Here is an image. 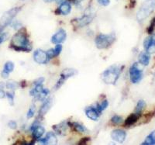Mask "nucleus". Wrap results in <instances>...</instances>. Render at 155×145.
<instances>
[{
    "label": "nucleus",
    "mask_w": 155,
    "mask_h": 145,
    "mask_svg": "<svg viewBox=\"0 0 155 145\" xmlns=\"http://www.w3.org/2000/svg\"><path fill=\"white\" fill-rule=\"evenodd\" d=\"M10 48L17 51L29 52L32 50V45L27 36L22 31H19L12 37Z\"/></svg>",
    "instance_id": "1"
},
{
    "label": "nucleus",
    "mask_w": 155,
    "mask_h": 145,
    "mask_svg": "<svg viewBox=\"0 0 155 145\" xmlns=\"http://www.w3.org/2000/svg\"><path fill=\"white\" fill-rule=\"evenodd\" d=\"M121 68L116 65L108 68L102 74V79L107 85H115L121 74Z\"/></svg>",
    "instance_id": "2"
},
{
    "label": "nucleus",
    "mask_w": 155,
    "mask_h": 145,
    "mask_svg": "<svg viewBox=\"0 0 155 145\" xmlns=\"http://www.w3.org/2000/svg\"><path fill=\"white\" fill-rule=\"evenodd\" d=\"M155 9V0H145L137 13V19L139 22L143 21L151 14Z\"/></svg>",
    "instance_id": "3"
},
{
    "label": "nucleus",
    "mask_w": 155,
    "mask_h": 145,
    "mask_svg": "<svg viewBox=\"0 0 155 145\" xmlns=\"http://www.w3.org/2000/svg\"><path fill=\"white\" fill-rule=\"evenodd\" d=\"M115 40L113 34H99L95 37V44L99 49H106L113 44Z\"/></svg>",
    "instance_id": "4"
},
{
    "label": "nucleus",
    "mask_w": 155,
    "mask_h": 145,
    "mask_svg": "<svg viewBox=\"0 0 155 145\" xmlns=\"http://www.w3.org/2000/svg\"><path fill=\"white\" fill-rule=\"evenodd\" d=\"M20 9H21V7H14L6 11L2 15V18L0 20V33H2L4 29L10 24L12 20H13V18L17 15Z\"/></svg>",
    "instance_id": "5"
},
{
    "label": "nucleus",
    "mask_w": 155,
    "mask_h": 145,
    "mask_svg": "<svg viewBox=\"0 0 155 145\" xmlns=\"http://www.w3.org/2000/svg\"><path fill=\"white\" fill-rule=\"evenodd\" d=\"M140 63H134L130 68V81L132 83L137 84L140 82L142 77H143V67H140Z\"/></svg>",
    "instance_id": "6"
},
{
    "label": "nucleus",
    "mask_w": 155,
    "mask_h": 145,
    "mask_svg": "<svg viewBox=\"0 0 155 145\" xmlns=\"http://www.w3.org/2000/svg\"><path fill=\"white\" fill-rule=\"evenodd\" d=\"M78 73L75 69L74 68H66L64 69L61 74V76L58 81L57 82L56 85H55V89H59L61 86L64 84V82L68 79V78H71V77L74 76Z\"/></svg>",
    "instance_id": "7"
},
{
    "label": "nucleus",
    "mask_w": 155,
    "mask_h": 145,
    "mask_svg": "<svg viewBox=\"0 0 155 145\" xmlns=\"http://www.w3.org/2000/svg\"><path fill=\"white\" fill-rule=\"evenodd\" d=\"M34 59L37 63L41 64H47L48 61L50 60L48 54H47V52L44 51H43L41 49H37L34 51Z\"/></svg>",
    "instance_id": "8"
},
{
    "label": "nucleus",
    "mask_w": 155,
    "mask_h": 145,
    "mask_svg": "<svg viewBox=\"0 0 155 145\" xmlns=\"http://www.w3.org/2000/svg\"><path fill=\"white\" fill-rule=\"evenodd\" d=\"M143 47L146 50V52L149 54H153L155 53V34H152L147 37L143 42Z\"/></svg>",
    "instance_id": "9"
},
{
    "label": "nucleus",
    "mask_w": 155,
    "mask_h": 145,
    "mask_svg": "<svg viewBox=\"0 0 155 145\" xmlns=\"http://www.w3.org/2000/svg\"><path fill=\"white\" fill-rule=\"evenodd\" d=\"M93 16H83L81 18H77L71 21V23L74 25L75 27L81 28V27H85L88 24H89L92 22Z\"/></svg>",
    "instance_id": "10"
},
{
    "label": "nucleus",
    "mask_w": 155,
    "mask_h": 145,
    "mask_svg": "<svg viewBox=\"0 0 155 145\" xmlns=\"http://www.w3.org/2000/svg\"><path fill=\"white\" fill-rule=\"evenodd\" d=\"M66 37H67V34H66L65 30L63 29H60L58 32L54 34L53 37H51V43L54 44H61L66 40Z\"/></svg>",
    "instance_id": "11"
},
{
    "label": "nucleus",
    "mask_w": 155,
    "mask_h": 145,
    "mask_svg": "<svg viewBox=\"0 0 155 145\" xmlns=\"http://www.w3.org/2000/svg\"><path fill=\"white\" fill-rule=\"evenodd\" d=\"M111 137L113 140H115V141L118 142V143H123V142L126 140L127 133H126L124 130H113L111 133Z\"/></svg>",
    "instance_id": "12"
},
{
    "label": "nucleus",
    "mask_w": 155,
    "mask_h": 145,
    "mask_svg": "<svg viewBox=\"0 0 155 145\" xmlns=\"http://www.w3.org/2000/svg\"><path fill=\"white\" fill-rule=\"evenodd\" d=\"M52 104H53L52 99H50V98L45 100V102H44V103H43L42 106H41V109H40V111H39V113H38L39 118H40V117L42 118V117H44L47 113H48V110L51 109Z\"/></svg>",
    "instance_id": "13"
},
{
    "label": "nucleus",
    "mask_w": 155,
    "mask_h": 145,
    "mask_svg": "<svg viewBox=\"0 0 155 145\" xmlns=\"http://www.w3.org/2000/svg\"><path fill=\"white\" fill-rule=\"evenodd\" d=\"M85 115L87 116L88 119L96 121L98 120V119L99 117V111L96 110V108L94 107H88L85 109Z\"/></svg>",
    "instance_id": "14"
},
{
    "label": "nucleus",
    "mask_w": 155,
    "mask_h": 145,
    "mask_svg": "<svg viewBox=\"0 0 155 145\" xmlns=\"http://www.w3.org/2000/svg\"><path fill=\"white\" fill-rule=\"evenodd\" d=\"M40 140L44 144H56L58 143V138H57L56 135L52 132L48 133V134L44 139H41Z\"/></svg>",
    "instance_id": "15"
},
{
    "label": "nucleus",
    "mask_w": 155,
    "mask_h": 145,
    "mask_svg": "<svg viewBox=\"0 0 155 145\" xmlns=\"http://www.w3.org/2000/svg\"><path fill=\"white\" fill-rule=\"evenodd\" d=\"M58 12L59 14L64 15V16H67L71 12V5L69 2H64L60 5L59 8H58Z\"/></svg>",
    "instance_id": "16"
},
{
    "label": "nucleus",
    "mask_w": 155,
    "mask_h": 145,
    "mask_svg": "<svg viewBox=\"0 0 155 145\" xmlns=\"http://www.w3.org/2000/svg\"><path fill=\"white\" fill-rule=\"evenodd\" d=\"M44 132H45V129L41 126H36L33 129V137L35 140H40L41 137L44 135Z\"/></svg>",
    "instance_id": "17"
},
{
    "label": "nucleus",
    "mask_w": 155,
    "mask_h": 145,
    "mask_svg": "<svg viewBox=\"0 0 155 145\" xmlns=\"http://www.w3.org/2000/svg\"><path fill=\"white\" fill-rule=\"evenodd\" d=\"M67 128H68L67 124H65V123H64V122L54 126V129L55 132H56L57 133H58L59 135L65 134Z\"/></svg>",
    "instance_id": "18"
},
{
    "label": "nucleus",
    "mask_w": 155,
    "mask_h": 145,
    "mask_svg": "<svg viewBox=\"0 0 155 145\" xmlns=\"http://www.w3.org/2000/svg\"><path fill=\"white\" fill-rule=\"evenodd\" d=\"M140 116V113H134L131 115L127 117V119L125 121V125L126 126H131L133 124H135L137 121L139 120Z\"/></svg>",
    "instance_id": "19"
},
{
    "label": "nucleus",
    "mask_w": 155,
    "mask_h": 145,
    "mask_svg": "<svg viewBox=\"0 0 155 145\" xmlns=\"http://www.w3.org/2000/svg\"><path fill=\"white\" fill-rule=\"evenodd\" d=\"M139 62L143 66L148 65L150 62V54L147 52H141L139 55Z\"/></svg>",
    "instance_id": "20"
},
{
    "label": "nucleus",
    "mask_w": 155,
    "mask_h": 145,
    "mask_svg": "<svg viewBox=\"0 0 155 145\" xmlns=\"http://www.w3.org/2000/svg\"><path fill=\"white\" fill-rule=\"evenodd\" d=\"M143 145H153L155 144V130L152 131L145 139L144 142L142 143Z\"/></svg>",
    "instance_id": "21"
},
{
    "label": "nucleus",
    "mask_w": 155,
    "mask_h": 145,
    "mask_svg": "<svg viewBox=\"0 0 155 145\" xmlns=\"http://www.w3.org/2000/svg\"><path fill=\"white\" fill-rule=\"evenodd\" d=\"M43 85L42 84H39V85H35V86H34V88L33 89H31V91H30V94L32 96H34V97H35V96H37V95H38L40 92H41V91L43 90Z\"/></svg>",
    "instance_id": "22"
},
{
    "label": "nucleus",
    "mask_w": 155,
    "mask_h": 145,
    "mask_svg": "<svg viewBox=\"0 0 155 145\" xmlns=\"http://www.w3.org/2000/svg\"><path fill=\"white\" fill-rule=\"evenodd\" d=\"M71 126H72L73 128L77 132H78V133H85V132L87 131L86 128L84 126L81 125V124H78V123H73V124H71Z\"/></svg>",
    "instance_id": "23"
},
{
    "label": "nucleus",
    "mask_w": 155,
    "mask_h": 145,
    "mask_svg": "<svg viewBox=\"0 0 155 145\" xmlns=\"http://www.w3.org/2000/svg\"><path fill=\"white\" fill-rule=\"evenodd\" d=\"M48 94H49V90H48V89H43V90L41 91L37 96H35V98H37V100L42 101L44 100V99H46L47 96H48Z\"/></svg>",
    "instance_id": "24"
},
{
    "label": "nucleus",
    "mask_w": 155,
    "mask_h": 145,
    "mask_svg": "<svg viewBox=\"0 0 155 145\" xmlns=\"http://www.w3.org/2000/svg\"><path fill=\"white\" fill-rule=\"evenodd\" d=\"M146 106V103L143 100H139L138 101L137 104V106H136L135 109V113H141V112L143 111V109L145 108Z\"/></svg>",
    "instance_id": "25"
},
{
    "label": "nucleus",
    "mask_w": 155,
    "mask_h": 145,
    "mask_svg": "<svg viewBox=\"0 0 155 145\" xmlns=\"http://www.w3.org/2000/svg\"><path fill=\"white\" fill-rule=\"evenodd\" d=\"M19 83L16 81H13V80H9L6 83V88L8 89H11V90H15L19 87Z\"/></svg>",
    "instance_id": "26"
},
{
    "label": "nucleus",
    "mask_w": 155,
    "mask_h": 145,
    "mask_svg": "<svg viewBox=\"0 0 155 145\" xmlns=\"http://www.w3.org/2000/svg\"><path fill=\"white\" fill-rule=\"evenodd\" d=\"M108 106H109V102H108L107 100L102 101V103H101L100 105H98V106H97L96 110L99 111V113H101L103 110H105L107 108Z\"/></svg>",
    "instance_id": "27"
},
{
    "label": "nucleus",
    "mask_w": 155,
    "mask_h": 145,
    "mask_svg": "<svg viewBox=\"0 0 155 145\" xmlns=\"http://www.w3.org/2000/svg\"><path fill=\"white\" fill-rule=\"evenodd\" d=\"M14 69V64L12 61H7L4 65V71H7V72L10 73L13 71Z\"/></svg>",
    "instance_id": "28"
},
{
    "label": "nucleus",
    "mask_w": 155,
    "mask_h": 145,
    "mask_svg": "<svg viewBox=\"0 0 155 145\" xmlns=\"http://www.w3.org/2000/svg\"><path fill=\"white\" fill-rule=\"evenodd\" d=\"M111 122L113 123L115 125H117V124H120L122 122H123V118L120 116L115 115L112 117L111 119Z\"/></svg>",
    "instance_id": "29"
},
{
    "label": "nucleus",
    "mask_w": 155,
    "mask_h": 145,
    "mask_svg": "<svg viewBox=\"0 0 155 145\" xmlns=\"http://www.w3.org/2000/svg\"><path fill=\"white\" fill-rule=\"evenodd\" d=\"M154 29H155V16L153 18V20H151V22H150V26L148 27L147 33L149 34H152V33H153V31L154 30Z\"/></svg>",
    "instance_id": "30"
},
{
    "label": "nucleus",
    "mask_w": 155,
    "mask_h": 145,
    "mask_svg": "<svg viewBox=\"0 0 155 145\" xmlns=\"http://www.w3.org/2000/svg\"><path fill=\"white\" fill-rule=\"evenodd\" d=\"M35 106L34 105H32L30 107V109L28 110L27 112V118L30 119L34 116V113H35Z\"/></svg>",
    "instance_id": "31"
},
{
    "label": "nucleus",
    "mask_w": 155,
    "mask_h": 145,
    "mask_svg": "<svg viewBox=\"0 0 155 145\" xmlns=\"http://www.w3.org/2000/svg\"><path fill=\"white\" fill-rule=\"evenodd\" d=\"M6 96H7L8 99H9V102L11 105H13L14 103V93L11 92H8L6 93Z\"/></svg>",
    "instance_id": "32"
},
{
    "label": "nucleus",
    "mask_w": 155,
    "mask_h": 145,
    "mask_svg": "<svg viewBox=\"0 0 155 145\" xmlns=\"http://www.w3.org/2000/svg\"><path fill=\"white\" fill-rule=\"evenodd\" d=\"M54 53H55V56H58V55L60 54L61 52L62 51V45L61 44H56V47H55L54 49Z\"/></svg>",
    "instance_id": "33"
},
{
    "label": "nucleus",
    "mask_w": 155,
    "mask_h": 145,
    "mask_svg": "<svg viewBox=\"0 0 155 145\" xmlns=\"http://www.w3.org/2000/svg\"><path fill=\"white\" fill-rule=\"evenodd\" d=\"M8 38V34L6 33H2V34H0V44L3 43L4 41H5Z\"/></svg>",
    "instance_id": "34"
},
{
    "label": "nucleus",
    "mask_w": 155,
    "mask_h": 145,
    "mask_svg": "<svg viewBox=\"0 0 155 145\" xmlns=\"http://www.w3.org/2000/svg\"><path fill=\"white\" fill-rule=\"evenodd\" d=\"M47 54H48L49 59L53 58L56 57V56H55L54 50V49H49V50H48V51H47Z\"/></svg>",
    "instance_id": "35"
},
{
    "label": "nucleus",
    "mask_w": 155,
    "mask_h": 145,
    "mask_svg": "<svg viewBox=\"0 0 155 145\" xmlns=\"http://www.w3.org/2000/svg\"><path fill=\"white\" fill-rule=\"evenodd\" d=\"M97 2H99L101 5H103V6H106L109 4L110 2V0H97Z\"/></svg>",
    "instance_id": "36"
},
{
    "label": "nucleus",
    "mask_w": 155,
    "mask_h": 145,
    "mask_svg": "<svg viewBox=\"0 0 155 145\" xmlns=\"http://www.w3.org/2000/svg\"><path fill=\"white\" fill-rule=\"evenodd\" d=\"M8 125H9V127L11 128V129L14 130V129H16V127H17V124H16V123L15 122V121H9Z\"/></svg>",
    "instance_id": "37"
},
{
    "label": "nucleus",
    "mask_w": 155,
    "mask_h": 145,
    "mask_svg": "<svg viewBox=\"0 0 155 145\" xmlns=\"http://www.w3.org/2000/svg\"><path fill=\"white\" fill-rule=\"evenodd\" d=\"M44 78H37V79L35 81H34V85H39V84H42L43 82H44Z\"/></svg>",
    "instance_id": "38"
},
{
    "label": "nucleus",
    "mask_w": 155,
    "mask_h": 145,
    "mask_svg": "<svg viewBox=\"0 0 155 145\" xmlns=\"http://www.w3.org/2000/svg\"><path fill=\"white\" fill-rule=\"evenodd\" d=\"M9 73L7 72V71H4V70H2V77L3 78H7L8 77H9Z\"/></svg>",
    "instance_id": "39"
},
{
    "label": "nucleus",
    "mask_w": 155,
    "mask_h": 145,
    "mask_svg": "<svg viewBox=\"0 0 155 145\" xmlns=\"http://www.w3.org/2000/svg\"><path fill=\"white\" fill-rule=\"evenodd\" d=\"M5 96H6V94L4 92L3 89H0V99H2V98L5 97Z\"/></svg>",
    "instance_id": "40"
},
{
    "label": "nucleus",
    "mask_w": 155,
    "mask_h": 145,
    "mask_svg": "<svg viewBox=\"0 0 155 145\" xmlns=\"http://www.w3.org/2000/svg\"><path fill=\"white\" fill-rule=\"evenodd\" d=\"M53 1H54V0H44V2H53Z\"/></svg>",
    "instance_id": "41"
}]
</instances>
